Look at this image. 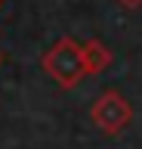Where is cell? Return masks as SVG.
Listing matches in <instances>:
<instances>
[{
	"label": "cell",
	"mask_w": 142,
	"mask_h": 149,
	"mask_svg": "<svg viewBox=\"0 0 142 149\" xmlns=\"http://www.w3.org/2000/svg\"><path fill=\"white\" fill-rule=\"evenodd\" d=\"M43 72L59 84V87H74L86 74V59H84V44H77L74 37H62L49 47L43 59Z\"/></svg>",
	"instance_id": "6da1fadb"
},
{
	"label": "cell",
	"mask_w": 142,
	"mask_h": 149,
	"mask_svg": "<svg viewBox=\"0 0 142 149\" xmlns=\"http://www.w3.org/2000/svg\"><path fill=\"white\" fill-rule=\"evenodd\" d=\"M90 118H93V124L99 130H105V134H121L133 121V109L117 90H108V93H102V96L93 102Z\"/></svg>",
	"instance_id": "7a4b0ae2"
},
{
	"label": "cell",
	"mask_w": 142,
	"mask_h": 149,
	"mask_svg": "<svg viewBox=\"0 0 142 149\" xmlns=\"http://www.w3.org/2000/svg\"><path fill=\"white\" fill-rule=\"evenodd\" d=\"M84 59H86V74H99L111 65V50L102 40H86L84 44Z\"/></svg>",
	"instance_id": "3957f363"
},
{
	"label": "cell",
	"mask_w": 142,
	"mask_h": 149,
	"mask_svg": "<svg viewBox=\"0 0 142 149\" xmlns=\"http://www.w3.org/2000/svg\"><path fill=\"white\" fill-rule=\"evenodd\" d=\"M117 6L127 9V13H133V9H142V0H117Z\"/></svg>",
	"instance_id": "277c9868"
},
{
	"label": "cell",
	"mask_w": 142,
	"mask_h": 149,
	"mask_svg": "<svg viewBox=\"0 0 142 149\" xmlns=\"http://www.w3.org/2000/svg\"><path fill=\"white\" fill-rule=\"evenodd\" d=\"M0 6H3V0H0Z\"/></svg>",
	"instance_id": "5b68a950"
}]
</instances>
